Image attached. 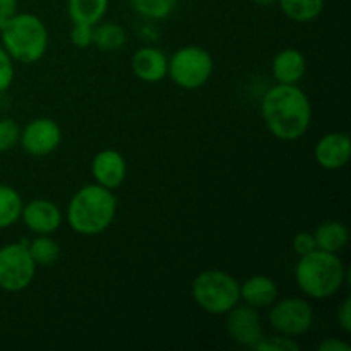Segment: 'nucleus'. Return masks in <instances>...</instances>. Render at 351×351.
<instances>
[{
	"label": "nucleus",
	"instance_id": "1",
	"mask_svg": "<svg viewBox=\"0 0 351 351\" xmlns=\"http://www.w3.org/2000/svg\"><path fill=\"white\" fill-rule=\"evenodd\" d=\"M261 115L274 137L297 141L308 132L312 123V105L298 84H274L261 99Z\"/></svg>",
	"mask_w": 351,
	"mask_h": 351
},
{
	"label": "nucleus",
	"instance_id": "2",
	"mask_svg": "<svg viewBox=\"0 0 351 351\" xmlns=\"http://www.w3.org/2000/svg\"><path fill=\"white\" fill-rule=\"evenodd\" d=\"M119 201L110 189L89 184L71 197L65 213L72 232L82 237H96L110 228L117 216Z\"/></svg>",
	"mask_w": 351,
	"mask_h": 351
},
{
	"label": "nucleus",
	"instance_id": "3",
	"mask_svg": "<svg viewBox=\"0 0 351 351\" xmlns=\"http://www.w3.org/2000/svg\"><path fill=\"white\" fill-rule=\"evenodd\" d=\"M295 280L305 297L312 300H328L350 285V273L338 254L315 249L300 256L295 266Z\"/></svg>",
	"mask_w": 351,
	"mask_h": 351
},
{
	"label": "nucleus",
	"instance_id": "4",
	"mask_svg": "<svg viewBox=\"0 0 351 351\" xmlns=\"http://www.w3.org/2000/svg\"><path fill=\"white\" fill-rule=\"evenodd\" d=\"M2 47L14 62L31 65L45 57L50 43L47 24L31 12L14 14L7 26L0 31Z\"/></svg>",
	"mask_w": 351,
	"mask_h": 351
},
{
	"label": "nucleus",
	"instance_id": "5",
	"mask_svg": "<svg viewBox=\"0 0 351 351\" xmlns=\"http://www.w3.org/2000/svg\"><path fill=\"white\" fill-rule=\"evenodd\" d=\"M192 298L201 311L225 315L240 304V281L221 269H206L192 281Z\"/></svg>",
	"mask_w": 351,
	"mask_h": 351
},
{
	"label": "nucleus",
	"instance_id": "6",
	"mask_svg": "<svg viewBox=\"0 0 351 351\" xmlns=\"http://www.w3.org/2000/svg\"><path fill=\"white\" fill-rule=\"evenodd\" d=\"M215 72V60L206 48L197 45L182 47L168 58V77L178 88L194 91L202 88Z\"/></svg>",
	"mask_w": 351,
	"mask_h": 351
},
{
	"label": "nucleus",
	"instance_id": "7",
	"mask_svg": "<svg viewBox=\"0 0 351 351\" xmlns=\"http://www.w3.org/2000/svg\"><path fill=\"white\" fill-rule=\"evenodd\" d=\"M36 264L27 250V240L7 243L0 249V290L19 293L33 283Z\"/></svg>",
	"mask_w": 351,
	"mask_h": 351
},
{
	"label": "nucleus",
	"instance_id": "8",
	"mask_svg": "<svg viewBox=\"0 0 351 351\" xmlns=\"http://www.w3.org/2000/svg\"><path fill=\"white\" fill-rule=\"evenodd\" d=\"M271 328L283 336L298 338L307 335L314 326V308L305 298L288 297L269 305Z\"/></svg>",
	"mask_w": 351,
	"mask_h": 351
},
{
	"label": "nucleus",
	"instance_id": "9",
	"mask_svg": "<svg viewBox=\"0 0 351 351\" xmlns=\"http://www.w3.org/2000/svg\"><path fill=\"white\" fill-rule=\"evenodd\" d=\"M62 143V130L55 120L40 117L21 129L19 144L29 156L43 158L57 151Z\"/></svg>",
	"mask_w": 351,
	"mask_h": 351
},
{
	"label": "nucleus",
	"instance_id": "10",
	"mask_svg": "<svg viewBox=\"0 0 351 351\" xmlns=\"http://www.w3.org/2000/svg\"><path fill=\"white\" fill-rule=\"evenodd\" d=\"M226 315V332L237 345L254 348L263 338V322L257 308L245 304H237Z\"/></svg>",
	"mask_w": 351,
	"mask_h": 351
},
{
	"label": "nucleus",
	"instance_id": "11",
	"mask_svg": "<svg viewBox=\"0 0 351 351\" xmlns=\"http://www.w3.org/2000/svg\"><path fill=\"white\" fill-rule=\"evenodd\" d=\"M21 219L34 235H51L64 221L60 208L48 199H33L23 206Z\"/></svg>",
	"mask_w": 351,
	"mask_h": 351
},
{
	"label": "nucleus",
	"instance_id": "12",
	"mask_svg": "<svg viewBox=\"0 0 351 351\" xmlns=\"http://www.w3.org/2000/svg\"><path fill=\"white\" fill-rule=\"evenodd\" d=\"M91 173L95 184L117 191L127 177V161L117 149H103L93 158Z\"/></svg>",
	"mask_w": 351,
	"mask_h": 351
},
{
	"label": "nucleus",
	"instance_id": "13",
	"mask_svg": "<svg viewBox=\"0 0 351 351\" xmlns=\"http://www.w3.org/2000/svg\"><path fill=\"white\" fill-rule=\"evenodd\" d=\"M351 141L345 132H329L317 141L314 158L324 170H339L350 161Z\"/></svg>",
	"mask_w": 351,
	"mask_h": 351
},
{
	"label": "nucleus",
	"instance_id": "14",
	"mask_svg": "<svg viewBox=\"0 0 351 351\" xmlns=\"http://www.w3.org/2000/svg\"><path fill=\"white\" fill-rule=\"evenodd\" d=\"M132 72L143 82H161L168 75V57L154 47H143L132 55Z\"/></svg>",
	"mask_w": 351,
	"mask_h": 351
},
{
	"label": "nucleus",
	"instance_id": "15",
	"mask_svg": "<svg viewBox=\"0 0 351 351\" xmlns=\"http://www.w3.org/2000/svg\"><path fill=\"white\" fill-rule=\"evenodd\" d=\"M271 72L278 84H298L307 72V58L297 48H285L273 58Z\"/></svg>",
	"mask_w": 351,
	"mask_h": 351
},
{
	"label": "nucleus",
	"instance_id": "16",
	"mask_svg": "<svg viewBox=\"0 0 351 351\" xmlns=\"http://www.w3.org/2000/svg\"><path fill=\"white\" fill-rule=\"evenodd\" d=\"M278 285L273 278L256 274L240 283V302L254 308H267L278 300Z\"/></svg>",
	"mask_w": 351,
	"mask_h": 351
},
{
	"label": "nucleus",
	"instance_id": "17",
	"mask_svg": "<svg viewBox=\"0 0 351 351\" xmlns=\"http://www.w3.org/2000/svg\"><path fill=\"white\" fill-rule=\"evenodd\" d=\"M314 239L319 250L338 254L345 249L350 240L348 226L341 221H326L315 230Z\"/></svg>",
	"mask_w": 351,
	"mask_h": 351
},
{
	"label": "nucleus",
	"instance_id": "18",
	"mask_svg": "<svg viewBox=\"0 0 351 351\" xmlns=\"http://www.w3.org/2000/svg\"><path fill=\"white\" fill-rule=\"evenodd\" d=\"M108 10V0H69L67 14L72 24L96 26Z\"/></svg>",
	"mask_w": 351,
	"mask_h": 351
},
{
	"label": "nucleus",
	"instance_id": "19",
	"mask_svg": "<svg viewBox=\"0 0 351 351\" xmlns=\"http://www.w3.org/2000/svg\"><path fill=\"white\" fill-rule=\"evenodd\" d=\"M127 33L117 23H98L93 27V45L101 51H119L125 47Z\"/></svg>",
	"mask_w": 351,
	"mask_h": 351
},
{
	"label": "nucleus",
	"instance_id": "20",
	"mask_svg": "<svg viewBox=\"0 0 351 351\" xmlns=\"http://www.w3.org/2000/svg\"><path fill=\"white\" fill-rule=\"evenodd\" d=\"M281 10L295 23H312L321 16L324 0H278Z\"/></svg>",
	"mask_w": 351,
	"mask_h": 351
},
{
	"label": "nucleus",
	"instance_id": "21",
	"mask_svg": "<svg viewBox=\"0 0 351 351\" xmlns=\"http://www.w3.org/2000/svg\"><path fill=\"white\" fill-rule=\"evenodd\" d=\"M23 197L14 187L0 184V230L16 225L23 213Z\"/></svg>",
	"mask_w": 351,
	"mask_h": 351
},
{
	"label": "nucleus",
	"instance_id": "22",
	"mask_svg": "<svg viewBox=\"0 0 351 351\" xmlns=\"http://www.w3.org/2000/svg\"><path fill=\"white\" fill-rule=\"evenodd\" d=\"M27 250L36 266H51L60 259V245L51 235H36L27 240Z\"/></svg>",
	"mask_w": 351,
	"mask_h": 351
},
{
	"label": "nucleus",
	"instance_id": "23",
	"mask_svg": "<svg viewBox=\"0 0 351 351\" xmlns=\"http://www.w3.org/2000/svg\"><path fill=\"white\" fill-rule=\"evenodd\" d=\"M134 10L144 19L161 21L173 12L177 0H130Z\"/></svg>",
	"mask_w": 351,
	"mask_h": 351
},
{
	"label": "nucleus",
	"instance_id": "24",
	"mask_svg": "<svg viewBox=\"0 0 351 351\" xmlns=\"http://www.w3.org/2000/svg\"><path fill=\"white\" fill-rule=\"evenodd\" d=\"M252 350L259 351H298L300 345L290 336L276 335V336H264L254 345Z\"/></svg>",
	"mask_w": 351,
	"mask_h": 351
},
{
	"label": "nucleus",
	"instance_id": "25",
	"mask_svg": "<svg viewBox=\"0 0 351 351\" xmlns=\"http://www.w3.org/2000/svg\"><path fill=\"white\" fill-rule=\"evenodd\" d=\"M21 127L12 119L0 120V153L14 149L19 144Z\"/></svg>",
	"mask_w": 351,
	"mask_h": 351
},
{
	"label": "nucleus",
	"instance_id": "26",
	"mask_svg": "<svg viewBox=\"0 0 351 351\" xmlns=\"http://www.w3.org/2000/svg\"><path fill=\"white\" fill-rule=\"evenodd\" d=\"M14 74H16L14 72V60L0 43V95L12 86Z\"/></svg>",
	"mask_w": 351,
	"mask_h": 351
},
{
	"label": "nucleus",
	"instance_id": "27",
	"mask_svg": "<svg viewBox=\"0 0 351 351\" xmlns=\"http://www.w3.org/2000/svg\"><path fill=\"white\" fill-rule=\"evenodd\" d=\"M93 27L88 26V24H72L71 29V43L74 45L75 48H84L91 47L93 45Z\"/></svg>",
	"mask_w": 351,
	"mask_h": 351
},
{
	"label": "nucleus",
	"instance_id": "28",
	"mask_svg": "<svg viewBox=\"0 0 351 351\" xmlns=\"http://www.w3.org/2000/svg\"><path fill=\"white\" fill-rule=\"evenodd\" d=\"M291 249L293 252L297 254L298 257L305 256V254H311L317 249L315 245V239H314V233H308V232H300L293 237L291 240Z\"/></svg>",
	"mask_w": 351,
	"mask_h": 351
},
{
	"label": "nucleus",
	"instance_id": "29",
	"mask_svg": "<svg viewBox=\"0 0 351 351\" xmlns=\"http://www.w3.org/2000/svg\"><path fill=\"white\" fill-rule=\"evenodd\" d=\"M336 319H338V326L341 328V331L346 332V335H350L351 332V298L350 297H345V300L341 302Z\"/></svg>",
	"mask_w": 351,
	"mask_h": 351
},
{
	"label": "nucleus",
	"instance_id": "30",
	"mask_svg": "<svg viewBox=\"0 0 351 351\" xmlns=\"http://www.w3.org/2000/svg\"><path fill=\"white\" fill-rule=\"evenodd\" d=\"M319 351H351V345L338 338H328L319 343Z\"/></svg>",
	"mask_w": 351,
	"mask_h": 351
},
{
	"label": "nucleus",
	"instance_id": "31",
	"mask_svg": "<svg viewBox=\"0 0 351 351\" xmlns=\"http://www.w3.org/2000/svg\"><path fill=\"white\" fill-rule=\"evenodd\" d=\"M17 2H19V0H0V9L7 10V12L16 14Z\"/></svg>",
	"mask_w": 351,
	"mask_h": 351
},
{
	"label": "nucleus",
	"instance_id": "32",
	"mask_svg": "<svg viewBox=\"0 0 351 351\" xmlns=\"http://www.w3.org/2000/svg\"><path fill=\"white\" fill-rule=\"evenodd\" d=\"M12 16H14L12 12H7V10L0 9V31H2L3 27L7 26V23H9L10 17H12Z\"/></svg>",
	"mask_w": 351,
	"mask_h": 351
},
{
	"label": "nucleus",
	"instance_id": "33",
	"mask_svg": "<svg viewBox=\"0 0 351 351\" xmlns=\"http://www.w3.org/2000/svg\"><path fill=\"white\" fill-rule=\"evenodd\" d=\"M256 5H261V7H269V5H274V3L278 2V0H252Z\"/></svg>",
	"mask_w": 351,
	"mask_h": 351
}]
</instances>
